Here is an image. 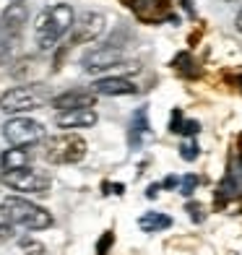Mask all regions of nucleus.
I'll return each mask as SVG.
<instances>
[{
  "label": "nucleus",
  "mask_w": 242,
  "mask_h": 255,
  "mask_svg": "<svg viewBox=\"0 0 242 255\" xmlns=\"http://www.w3.org/2000/svg\"><path fill=\"white\" fill-rule=\"evenodd\" d=\"M10 237H13V224H0V242H8Z\"/></svg>",
  "instance_id": "393cba45"
},
{
  "label": "nucleus",
  "mask_w": 242,
  "mask_h": 255,
  "mask_svg": "<svg viewBox=\"0 0 242 255\" xmlns=\"http://www.w3.org/2000/svg\"><path fill=\"white\" fill-rule=\"evenodd\" d=\"M42 156L50 164H78L86 156V141L76 133H63V135H52L44 141Z\"/></svg>",
  "instance_id": "7ed1b4c3"
},
{
  "label": "nucleus",
  "mask_w": 242,
  "mask_h": 255,
  "mask_svg": "<svg viewBox=\"0 0 242 255\" xmlns=\"http://www.w3.org/2000/svg\"><path fill=\"white\" fill-rule=\"evenodd\" d=\"M138 227H141V232H146V235H154V232L169 229L172 219L167 214H159V211H146L141 219H138Z\"/></svg>",
  "instance_id": "dca6fc26"
},
{
  "label": "nucleus",
  "mask_w": 242,
  "mask_h": 255,
  "mask_svg": "<svg viewBox=\"0 0 242 255\" xmlns=\"http://www.w3.org/2000/svg\"><path fill=\"white\" fill-rule=\"evenodd\" d=\"M3 135L10 146H18V148H26V146H34L44 138V125L31 120V118H10L5 125H3Z\"/></svg>",
  "instance_id": "20e7f679"
},
{
  "label": "nucleus",
  "mask_w": 242,
  "mask_h": 255,
  "mask_svg": "<svg viewBox=\"0 0 242 255\" xmlns=\"http://www.w3.org/2000/svg\"><path fill=\"white\" fill-rule=\"evenodd\" d=\"M112 242H115V235H112V232H105L102 240L97 242V255H107V250L112 248Z\"/></svg>",
  "instance_id": "5701e85b"
},
{
  "label": "nucleus",
  "mask_w": 242,
  "mask_h": 255,
  "mask_svg": "<svg viewBox=\"0 0 242 255\" xmlns=\"http://www.w3.org/2000/svg\"><path fill=\"white\" fill-rule=\"evenodd\" d=\"M97 102V94L94 91H86V89H71V91H63L52 99V107L60 110V112H68V110H84V107H94Z\"/></svg>",
  "instance_id": "9d476101"
},
{
  "label": "nucleus",
  "mask_w": 242,
  "mask_h": 255,
  "mask_svg": "<svg viewBox=\"0 0 242 255\" xmlns=\"http://www.w3.org/2000/svg\"><path fill=\"white\" fill-rule=\"evenodd\" d=\"M21 250L24 255H44V245L37 240H21Z\"/></svg>",
  "instance_id": "4be33fe9"
},
{
  "label": "nucleus",
  "mask_w": 242,
  "mask_h": 255,
  "mask_svg": "<svg viewBox=\"0 0 242 255\" xmlns=\"http://www.w3.org/2000/svg\"><path fill=\"white\" fill-rule=\"evenodd\" d=\"M224 3H240V0H224Z\"/></svg>",
  "instance_id": "cd10ccee"
},
{
  "label": "nucleus",
  "mask_w": 242,
  "mask_h": 255,
  "mask_svg": "<svg viewBox=\"0 0 242 255\" xmlns=\"http://www.w3.org/2000/svg\"><path fill=\"white\" fill-rule=\"evenodd\" d=\"M76 24V13L68 3L47 5L34 21V39L42 52H50Z\"/></svg>",
  "instance_id": "f257e3e1"
},
{
  "label": "nucleus",
  "mask_w": 242,
  "mask_h": 255,
  "mask_svg": "<svg viewBox=\"0 0 242 255\" xmlns=\"http://www.w3.org/2000/svg\"><path fill=\"white\" fill-rule=\"evenodd\" d=\"M188 211H190V219H193L195 224L206 219V208H203L201 203H188Z\"/></svg>",
  "instance_id": "b1692460"
},
{
  "label": "nucleus",
  "mask_w": 242,
  "mask_h": 255,
  "mask_svg": "<svg viewBox=\"0 0 242 255\" xmlns=\"http://www.w3.org/2000/svg\"><path fill=\"white\" fill-rule=\"evenodd\" d=\"M235 24H237V31H242V8H240V13H237V18H235Z\"/></svg>",
  "instance_id": "a878e982"
},
{
  "label": "nucleus",
  "mask_w": 242,
  "mask_h": 255,
  "mask_svg": "<svg viewBox=\"0 0 242 255\" xmlns=\"http://www.w3.org/2000/svg\"><path fill=\"white\" fill-rule=\"evenodd\" d=\"M55 123H57V128H65V130H71V128H91V125H97V112L91 107L68 110V112L57 115Z\"/></svg>",
  "instance_id": "f8f14e48"
},
{
  "label": "nucleus",
  "mask_w": 242,
  "mask_h": 255,
  "mask_svg": "<svg viewBox=\"0 0 242 255\" xmlns=\"http://www.w3.org/2000/svg\"><path fill=\"white\" fill-rule=\"evenodd\" d=\"M122 60V47L120 44H99V47H91L84 57H81V65H84L86 73H102L110 71Z\"/></svg>",
  "instance_id": "0eeeda50"
},
{
  "label": "nucleus",
  "mask_w": 242,
  "mask_h": 255,
  "mask_svg": "<svg viewBox=\"0 0 242 255\" xmlns=\"http://www.w3.org/2000/svg\"><path fill=\"white\" fill-rule=\"evenodd\" d=\"M198 154H201V148H198V143L195 141H185L180 146V156L185 159V161H195L198 159Z\"/></svg>",
  "instance_id": "412c9836"
},
{
  "label": "nucleus",
  "mask_w": 242,
  "mask_h": 255,
  "mask_svg": "<svg viewBox=\"0 0 242 255\" xmlns=\"http://www.w3.org/2000/svg\"><path fill=\"white\" fill-rule=\"evenodd\" d=\"M29 148H8V151H3V156H0V167H3V172H10V169H21V167H29Z\"/></svg>",
  "instance_id": "2eb2a0df"
},
{
  "label": "nucleus",
  "mask_w": 242,
  "mask_h": 255,
  "mask_svg": "<svg viewBox=\"0 0 242 255\" xmlns=\"http://www.w3.org/2000/svg\"><path fill=\"white\" fill-rule=\"evenodd\" d=\"M105 34V16L97 10H86L76 24H73V34H71V44H86L94 42Z\"/></svg>",
  "instance_id": "6e6552de"
},
{
  "label": "nucleus",
  "mask_w": 242,
  "mask_h": 255,
  "mask_svg": "<svg viewBox=\"0 0 242 255\" xmlns=\"http://www.w3.org/2000/svg\"><path fill=\"white\" fill-rule=\"evenodd\" d=\"M0 214H3V219L13 227H26V229H34V232L52 227L50 211H44L42 206L31 203L26 198H18V195H8V198L0 203Z\"/></svg>",
  "instance_id": "f03ea898"
},
{
  "label": "nucleus",
  "mask_w": 242,
  "mask_h": 255,
  "mask_svg": "<svg viewBox=\"0 0 242 255\" xmlns=\"http://www.w3.org/2000/svg\"><path fill=\"white\" fill-rule=\"evenodd\" d=\"M237 84H240V89H242V76H237Z\"/></svg>",
  "instance_id": "bb28decb"
},
{
  "label": "nucleus",
  "mask_w": 242,
  "mask_h": 255,
  "mask_svg": "<svg viewBox=\"0 0 242 255\" xmlns=\"http://www.w3.org/2000/svg\"><path fill=\"white\" fill-rule=\"evenodd\" d=\"M26 21H29V8H26V3H21V0L8 3L3 16H0V24L10 31H16V34H21V29L26 26Z\"/></svg>",
  "instance_id": "ddd939ff"
},
{
  "label": "nucleus",
  "mask_w": 242,
  "mask_h": 255,
  "mask_svg": "<svg viewBox=\"0 0 242 255\" xmlns=\"http://www.w3.org/2000/svg\"><path fill=\"white\" fill-rule=\"evenodd\" d=\"M172 133H180V135H195V133H201V123H195V120H185L182 118V112H172V128H169Z\"/></svg>",
  "instance_id": "a211bd4d"
},
{
  "label": "nucleus",
  "mask_w": 242,
  "mask_h": 255,
  "mask_svg": "<svg viewBox=\"0 0 242 255\" xmlns=\"http://www.w3.org/2000/svg\"><path fill=\"white\" fill-rule=\"evenodd\" d=\"M42 107V97L29 86H13L0 97V110L5 115H21V112H31Z\"/></svg>",
  "instance_id": "423d86ee"
},
{
  "label": "nucleus",
  "mask_w": 242,
  "mask_h": 255,
  "mask_svg": "<svg viewBox=\"0 0 242 255\" xmlns=\"http://www.w3.org/2000/svg\"><path fill=\"white\" fill-rule=\"evenodd\" d=\"M133 13L146 21V24H159L164 18H172L169 13V0H128Z\"/></svg>",
  "instance_id": "1a4fd4ad"
},
{
  "label": "nucleus",
  "mask_w": 242,
  "mask_h": 255,
  "mask_svg": "<svg viewBox=\"0 0 242 255\" xmlns=\"http://www.w3.org/2000/svg\"><path fill=\"white\" fill-rule=\"evenodd\" d=\"M198 185H201V177H195V175H185V177H180V182H177V190H180L182 195H193Z\"/></svg>",
  "instance_id": "aec40b11"
},
{
  "label": "nucleus",
  "mask_w": 242,
  "mask_h": 255,
  "mask_svg": "<svg viewBox=\"0 0 242 255\" xmlns=\"http://www.w3.org/2000/svg\"><path fill=\"white\" fill-rule=\"evenodd\" d=\"M193 65L195 63H193V57L188 52H182V55L175 57V68H177V71H182L185 76H195V73H198V68H193Z\"/></svg>",
  "instance_id": "6ab92c4d"
},
{
  "label": "nucleus",
  "mask_w": 242,
  "mask_h": 255,
  "mask_svg": "<svg viewBox=\"0 0 242 255\" xmlns=\"http://www.w3.org/2000/svg\"><path fill=\"white\" fill-rule=\"evenodd\" d=\"M18 39H21V34L10 31V29H5L3 24H0V65H5L10 57L16 55Z\"/></svg>",
  "instance_id": "f3484780"
},
{
  "label": "nucleus",
  "mask_w": 242,
  "mask_h": 255,
  "mask_svg": "<svg viewBox=\"0 0 242 255\" xmlns=\"http://www.w3.org/2000/svg\"><path fill=\"white\" fill-rule=\"evenodd\" d=\"M148 112H146V107H141L138 112H133V118H130V130H128V143H130V148H138L143 143V138L148 135Z\"/></svg>",
  "instance_id": "4468645a"
},
{
  "label": "nucleus",
  "mask_w": 242,
  "mask_h": 255,
  "mask_svg": "<svg viewBox=\"0 0 242 255\" xmlns=\"http://www.w3.org/2000/svg\"><path fill=\"white\" fill-rule=\"evenodd\" d=\"M0 180L10 190H18V193H47L50 190V175H44L39 169H31V167L3 172Z\"/></svg>",
  "instance_id": "39448f33"
},
{
  "label": "nucleus",
  "mask_w": 242,
  "mask_h": 255,
  "mask_svg": "<svg viewBox=\"0 0 242 255\" xmlns=\"http://www.w3.org/2000/svg\"><path fill=\"white\" fill-rule=\"evenodd\" d=\"M91 91H94L97 97H128V94H135L138 86L128 78H97L94 84H91Z\"/></svg>",
  "instance_id": "9b49d317"
}]
</instances>
